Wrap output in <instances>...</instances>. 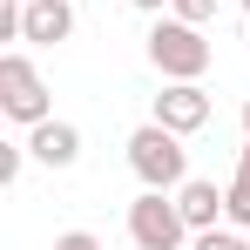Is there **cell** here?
I'll list each match as a JSON object with an SVG mask.
<instances>
[{
  "label": "cell",
  "mask_w": 250,
  "mask_h": 250,
  "mask_svg": "<svg viewBox=\"0 0 250 250\" xmlns=\"http://www.w3.org/2000/svg\"><path fill=\"white\" fill-rule=\"evenodd\" d=\"M209 54H216V47L203 41V27H189V21H176V14H163V21L149 27V68H156L163 82H203Z\"/></svg>",
  "instance_id": "obj_1"
},
{
  "label": "cell",
  "mask_w": 250,
  "mask_h": 250,
  "mask_svg": "<svg viewBox=\"0 0 250 250\" xmlns=\"http://www.w3.org/2000/svg\"><path fill=\"white\" fill-rule=\"evenodd\" d=\"M128 169L142 176V189H183V183H189V149H183L176 128L142 122L128 135Z\"/></svg>",
  "instance_id": "obj_2"
},
{
  "label": "cell",
  "mask_w": 250,
  "mask_h": 250,
  "mask_svg": "<svg viewBox=\"0 0 250 250\" xmlns=\"http://www.w3.org/2000/svg\"><path fill=\"white\" fill-rule=\"evenodd\" d=\"M189 237H196V230L183 223V209H176L169 189H142V196L128 203V244L135 250H183Z\"/></svg>",
  "instance_id": "obj_3"
},
{
  "label": "cell",
  "mask_w": 250,
  "mask_h": 250,
  "mask_svg": "<svg viewBox=\"0 0 250 250\" xmlns=\"http://www.w3.org/2000/svg\"><path fill=\"white\" fill-rule=\"evenodd\" d=\"M0 115L7 122H21V128H34L47 122L54 108H47V82H41V68L14 47V54H0Z\"/></svg>",
  "instance_id": "obj_4"
},
{
  "label": "cell",
  "mask_w": 250,
  "mask_h": 250,
  "mask_svg": "<svg viewBox=\"0 0 250 250\" xmlns=\"http://www.w3.org/2000/svg\"><path fill=\"white\" fill-rule=\"evenodd\" d=\"M156 122L176 128V135H196V128L209 122V88L203 82H163V95H156Z\"/></svg>",
  "instance_id": "obj_5"
},
{
  "label": "cell",
  "mask_w": 250,
  "mask_h": 250,
  "mask_svg": "<svg viewBox=\"0 0 250 250\" xmlns=\"http://www.w3.org/2000/svg\"><path fill=\"white\" fill-rule=\"evenodd\" d=\"M27 156H34V163H47V169H75V163H82V128L47 115V122L27 128Z\"/></svg>",
  "instance_id": "obj_6"
},
{
  "label": "cell",
  "mask_w": 250,
  "mask_h": 250,
  "mask_svg": "<svg viewBox=\"0 0 250 250\" xmlns=\"http://www.w3.org/2000/svg\"><path fill=\"white\" fill-rule=\"evenodd\" d=\"M68 34H75V7H68V0H27V7H21V41L61 47Z\"/></svg>",
  "instance_id": "obj_7"
},
{
  "label": "cell",
  "mask_w": 250,
  "mask_h": 250,
  "mask_svg": "<svg viewBox=\"0 0 250 250\" xmlns=\"http://www.w3.org/2000/svg\"><path fill=\"white\" fill-rule=\"evenodd\" d=\"M176 209H183L189 230H216V223L230 216V189H216V183H203V176H189V183L176 189Z\"/></svg>",
  "instance_id": "obj_8"
},
{
  "label": "cell",
  "mask_w": 250,
  "mask_h": 250,
  "mask_svg": "<svg viewBox=\"0 0 250 250\" xmlns=\"http://www.w3.org/2000/svg\"><path fill=\"white\" fill-rule=\"evenodd\" d=\"M223 223L250 230V142L237 149V176H230V216H223Z\"/></svg>",
  "instance_id": "obj_9"
},
{
  "label": "cell",
  "mask_w": 250,
  "mask_h": 250,
  "mask_svg": "<svg viewBox=\"0 0 250 250\" xmlns=\"http://www.w3.org/2000/svg\"><path fill=\"white\" fill-rule=\"evenodd\" d=\"M189 250H244V230L237 223H216V230H196Z\"/></svg>",
  "instance_id": "obj_10"
},
{
  "label": "cell",
  "mask_w": 250,
  "mask_h": 250,
  "mask_svg": "<svg viewBox=\"0 0 250 250\" xmlns=\"http://www.w3.org/2000/svg\"><path fill=\"white\" fill-rule=\"evenodd\" d=\"M169 14H176V21H189V27H209V21H216V0H176Z\"/></svg>",
  "instance_id": "obj_11"
},
{
  "label": "cell",
  "mask_w": 250,
  "mask_h": 250,
  "mask_svg": "<svg viewBox=\"0 0 250 250\" xmlns=\"http://www.w3.org/2000/svg\"><path fill=\"white\" fill-rule=\"evenodd\" d=\"M54 250H108V244H102L95 230H61V237H54Z\"/></svg>",
  "instance_id": "obj_12"
},
{
  "label": "cell",
  "mask_w": 250,
  "mask_h": 250,
  "mask_svg": "<svg viewBox=\"0 0 250 250\" xmlns=\"http://www.w3.org/2000/svg\"><path fill=\"white\" fill-rule=\"evenodd\" d=\"M21 163H27V142H7V149H0V183H14Z\"/></svg>",
  "instance_id": "obj_13"
},
{
  "label": "cell",
  "mask_w": 250,
  "mask_h": 250,
  "mask_svg": "<svg viewBox=\"0 0 250 250\" xmlns=\"http://www.w3.org/2000/svg\"><path fill=\"white\" fill-rule=\"evenodd\" d=\"M128 7H135V14H169L176 0H128Z\"/></svg>",
  "instance_id": "obj_14"
},
{
  "label": "cell",
  "mask_w": 250,
  "mask_h": 250,
  "mask_svg": "<svg viewBox=\"0 0 250 250\" xmlns=\"http://www.w3.org/2000/svg\"><path fill=\"white\" fill-rule=\"evenodd\" d=\"M244 135H250V102H244Z\"/></svg>",
  "instance_id": "obj_15"
},
{
  "label": "cell",
  "mask_w": 250,
  "mask_h": 250,
  "mask_svg": "<svg viewBox=\"0 0 250 250\" xmlns=\"http://www.w3.org/2000/svg\"><path fill=\"white\" fill-rule=\"evenodd\" d=\"M244 14H250V0H244Z\"/></svg>",
  "instance_id": "obj_16"
},
{
  "label": "cell",
  "mask_w": 250,
  "mask_h": 250,
  "mask_svg": "<svg viewBox=\"0 0 250 250\" xmlns=\"http://www.w3.org/2000/svg\"><path fill=\"white\" fill-rule=\"evenodd\" d=\"M244 250H250V237H244Z\"/></svg>",
  "instance_id": "obj_17"
},
{
  "label": "cell",
  "mask_w": 250,
  "mask_h": 250,
  "mask_svg": "<svg viewBox=\"0 0 250 250\" xmlns=\"http://www.w3.org/2000/svg\"><path fill=\"white\" fill-rule=\"evenodd\" d=\"M21 7H27V0H21Z\"/></svg>",
  "instance_id": "obj_18"
}]
</instances>
